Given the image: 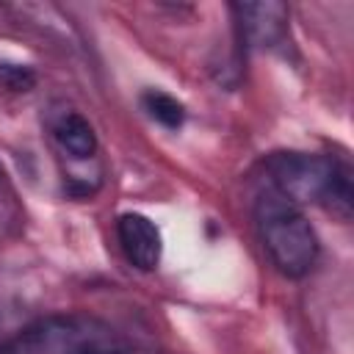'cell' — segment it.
Segmentation results:
<instances>
[{
	"instance_id": "cell-3",
	"label": "cell",
	"mask_w": 354,
	"mask_h": 354,
	"mask_svg": "<svg viewBox=\"0 0 354 354\" xmlns=\"http://www.w3.org/2000/svg\"><path fill=\"white\" fill-rule=\"evenodd\" d=\"M254 224L271 263L285 277H304L318 257V238L296 202L266 188L254 202Z\"/></svg>"
},
{
	"instance_id": "cell-4",
	"label": "cell",
	"mask_w": 354,
	"mask_h": 354,
	"mask_svg": "<svg viewBox=\"0 0 354 354\" xmlns=\"http://www.w3.org/2000/svg\"><path fill=\"white\" fill-rule=\"evenodd\" d=\"M116 235L119 243L127 254V260L138 268V271H152L160 263V230L155 227L152 218L141 216V213H122L116 221Z\"/></svg>"
},
{
	"instance_id": "cell-8",
	"label": "cell",
	"mask_w": 354,
	"mask_h": 354,
	"mask_svg": "<svg viewBox=\"0 0 354 354\" xmlns=\"http://www.w3.org/2000/svg\"><path fill=\"white\" fill-rule=\"evenodd\" d=\"M0 83H6L14 91H28L36 83V72L25 64H6L0 61Z\"/></svg>"
},
{
	"instance_id": "cell-2",
	"label": "cell",
	"mask_w": 354,
	"mask_h": 354,
	"mask_svg": "<svg viewBox=\"0 0 354 354\" xmlns=\"http://www.w3.org/2000/svg\"><path fill=\"white\" fill-rule=\"evenodd\" d=\"M130 351L133 346L119 329L86 313L39 318L3 348V354H130Z\"/></svg>"
},
{
	"instance_id": "cell-7",
	"label": "cell",
	"mask_w": 354,
	"mask_h": 354,
	"mask_svg": "<svg viewBox=\"0 0 354 354\" xmlns=\"http://www.w3.org/2000/svg\"><path fill=\"white\" fill-rule=\"evenodd\" d=\"M141 102H144V111L155 119V122H160L163 127H169V130H177L183 122H185V108H183V102L180 100H174L171 94H166V91H147L144 97H141Z\"/></svg>"
},
{
	"instance_id": "cell-1",
	"label": "cell",
	"mask_w": 354,
	"mask_h": 354,
	"mask_svg": "<svg viewBox=\"0 0 354 354\" xmlns=\"http://www.w3.org/2000/svg\"><path fill=\"white\" fill-rule=\"evenodd\" d=\"M271 188L290 202H315L329 207L343 221L351 218V171L326 158L307 152H274L266 160Z\"/></svg>"
},
{
	"instance_id": "cell-6",
	"label": "cell",
	"mask_w": 354,
	"mask_h": 354,
	"mask_svg": "<svg viewBox=\"0 0 354 354\" xmlns=\"http://www.w3.org/2000/svg\"><path fill=\"white\" fill-rule=\"evenodd\" d=\"M53 133H55V141L61 144V149L69 152V155L77 158V160H86V158H91V155L97 152L94 127L86 122V116H80V113H75V111L64 113V116L55 122Z\"/></svg>"
},
{
	"instance_id": "cell-5",
	"label": "cell",
	"mask_w": 354,
	"mask_h": 354,
	"mask_svg": "<svg viewBox=\"0 0 354 354\" xmlns=\"http://www.w3.org/2000/svg\"><path fill=\"white\" fill-rule=\"evenodd\" d=\"M232 11L238 14V28L249 44L274 47L285 39L288 8L282 3H235Z\"/></svg>"
}]
</instances>
